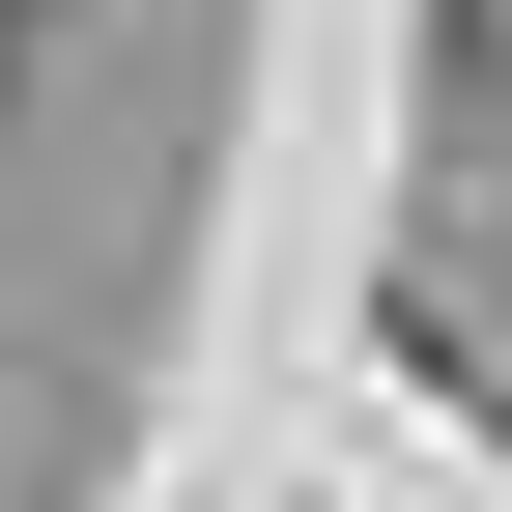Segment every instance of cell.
Here are the masks:
<instances>
[{"label": "cell", "mask_w": 512, "mask_h": 512, "mask_svg": "<svg viewBox=\"0 0 512 512\" xmlns=\"http://www.w3.org/2000/svg\"><path fill=\"white\" fill-rule=\"evenodd\" d=\"M0 57H29V0H0Z\"/></svg>", "instance_id": "obj_1"}]
</instances>
